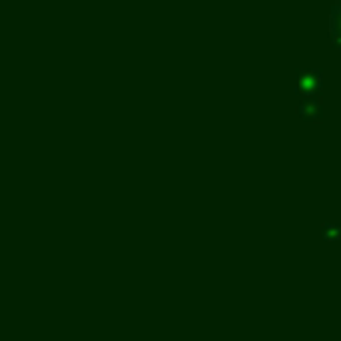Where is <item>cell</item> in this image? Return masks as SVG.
<instances>
[{"mask_svg": "<svg viewBox=\"0 0 341 341\" xmlns=\"http://www.w3.org/2000/svg\"><path fill=\"white\" fill-rule=\"evenodd\" d=\"M323 240H327V242L341 240V227L335 226V224H325L323 226Z\"/></svg>", "mask_w": 341, "mask_h": 341, "instance_id": "3957f363", "label": "cell"}, {"mask_svg": "<svg viewBox=\"0 0 341 341\" xmlns=\"http://www.w3.org/2000/svg\"><path fill=\"white\" fill-rule=\"evenodd\" d=\"M300 114L305 120H319L322 118V104L317 100H303L300 106Z\"/></svg>", "mask_w": 341, "mask_h": 341, "instance_id": "7a4b0ae2", "label": "cell"}, {"mask_svg": "<svg viewBox=\"0 0 341 341\" xmlns=\"http://www.w3.org/2000/svg\"><path fill=\"white\" fill-rule=\"evenodd\" d=\"M300 90L303 94H315L322 90V72L319 70H307L300 74Z\"/></svg>", "mask_w": 341, "mask_h": 341, "instance_id": "6da1fadb", "label": "cell"}, {"mask_svg": "<svg viewBox=\"0 0 341 341\" xmlns=\"http://www.w3.org/2000/svg\"><path fill=\"white\" fill-rule=\"evenodd\" d=\"M337 28H341V2L335 6V10L331 14V30H337ZM333 40H341V30H339V34H333Z\"/></svg>", "mask_w": 341, "mask_h": 341, "instance_id": "277c9868", "label": "cell"}]
</instances>
